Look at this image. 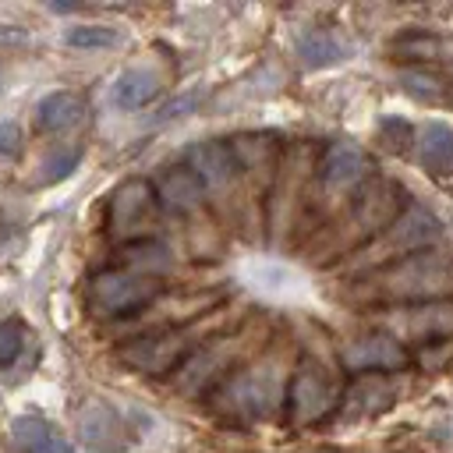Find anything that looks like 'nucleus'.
<instances>
[{
	"label": "nucleus",
	"instance_id": "obj_3",
	"mask_svg": "<svg viewBox=\"0 0 453 453\" xmlns=\"http://www.w3.org/2000/svg\"><path fill=\"white\" fill-rule=\"evenodd\" d=\"M439 237H442V223L428 209L407 202V209L379 237H372L368 244H361L357 258H350V269L379 273V269H386V265H393V262H400L407 255H418V251L435 248Z\"/></svg>",
	"mask_w": 453,
	"mask_h": 453
},
{
	"label": "nucleus",
	"instance_id": "obj_10",
	"mask_svg": "<svg viewBox=\"0 0 453 453\" xmlns=\"http://www.w3.org/2000/svg\"><path fill=\"white\" fill-rule=\"evenodd\" d=\"M393 319H379L382 333L393 340H418V343H439L453 340V297L428 301V304H396Z\"/></svg>",
	"mask_w": 453,
	"mask_h": 453
},
{
	"label": "nucleus",
	"instance_id": "obj_25",
	"mask_svg": "<svg viewBox=\"0 0 453 453\" xmlns=\"http://www.w3.org/2000/svg\"><path fill=\"white\" fill-rule=\"evenodd\" d=\"M230 149H234V159L241 170H255L273 159V142L265 134H237V138H230Z\"/></svg>",
	"mask_w": 453,
	"mask_h": 453
},
{
	"label": "nucleus",
	"instance_id": "obj_26",
	"mask_svg": "<svg viewBox=\"0 0 453 453\" xmlns=\"http://www.w3.org/2000/svg\"><path fill=\"white\" fill-rule=\"evenodd\" d=\"M25 340H28V326L21 319H0V368H11L21 350H25Z\"/></svg>",
	"mask_w": 453,
	"mask_h": 453
},
{
	"label": "nucleus",
	"instance_id": "obj_19",
	"mask_svg": "<svg viewBox=\"0 0 453 453\" xmlns=\"http://www.w3.org/2000/svg\"><path fill=\"white\" fill-rule=\"evenodd\" d=\"M159 88H163V78L152 67H124L113 78L110 99L120 110H142V106H149L159 96Z\"/></svg>",
	"mask_w": 453,
	"mask_h": 453
},
{
	"label": "nucleus",
	"instance_id": "obj_17",
	"mask_svg": "<svg viewBox=\"0 0 453 453\" xmlns=\"http://www.w3.org/2000/svg\"><path fill=\"white\" fill-rule=\"evenodd\" d=\"M11 442L18 453H74V446L39 414H18L11 421Z\"/></svg>",
	"mask_w": 453,
	"mask_h": 453
},
{
	"label": "nucleus",
	"instance_id": "obj_24",
	"mask_svg": "<svg viewBox=\"0 0 453 453\" xmlns=\"http://www.w3.org/2000/svg\"><path fill=\"white\" fill-rule=\"evenodd\" d=\"M64 42L71 50H113L120 42V32L113 25H71L64 32Z\"/></svg>",
	"mask_w": 453,
	"mask_h": 453
},
{
	"label": "nucleus",
	"instance_id": "obj_20",
	"mask_svg": "<svg viewBox=\"0 0 453 453\" xmlns=\"http://www.w3.org/2000/svg\"><path fill=\"white\" fill-rule=\"evenodd\" d=\"M85 96L81 92H74V88H57V92H50V96H42L39 99V106H35V120H39V127L42 131H67V127H74L81 117H85Z\"/></svg>",
	"mask_w": 453,
	"mask_h": 453
},
{
	"label": "nucleus",
	"instance_id": "obj_6",
	"mask_svg": "<svg viewBox=\"0 0 453 453\" xmlns=\"http://www.w3.org/2000/svg\"><path fill=\"white\" fill-rule=\"evenodd\" d=\"M159 219V202L152 191V180L145 177H124L106 202V230L113 241L120 244H134V241H152Z\"/></svg>",
	"mask_w": 453,
	"mask_h": 453
},
{
	"label": "nucleus",
	"instance_id": "obj_7",
	"mask_svg": "<svg viewBox=\"0 0 453 453\" xmlns=\"http://www.w3.org/2000/svg\"><path fill=\"white\" fill-rule=\"evenodd\" d=\"M336 411H340V389L333 386V379L315 361L301 357L294 375L287 379L283 418L297 428H308V425H322Z\"/></svg>",
	"mask_w": 453,
	"mask_h": 453
},
{
	"label": "nucleus",
	"instance_id": "obj_13",
	"mask_svg": "<svg viewBox=\"0 0 453 453\" xmlns=\"http://www.w3.org/2000/svg\"><path fill=\"white\" fill-rule=\"evenodd\" d=\"M315 173H319V184L326 191L347 195V191H357L372 177V156L357 142H333L322 149Z\"/></svg>",
	"mask_w": 453,
	"mask_h": 453
},
{
	"label": "nucleus",
	"instance_id": "obj_27",
	"mask_svg": "<svg viewBox=\"0 0 453 453\" xmlns=\"http://www.w3.org/2000/svg\"><path fill=\"white\" fill-rule=\"evenodd\" d=\"M81 145H60L46 163H42V173H39V184H53V180H64L71 170H78L81 163Z\"/></svg>",
	"mask_w": 453,
	"mask_h": 453
},
{
	"label": "nucleus",
	"instance_id": "obj_2",
	"mask_svg": "<svg viewBox=\"0 0 453 453\" xmlns=\"http://www.w3.org/2000/svg\"><path fill=\"white\" fill-rule=\"evenodd\" d=\"M368 283L379 297L396 304H428L453 297V255L428 248L407 255L379 273H368Z\"/></svg>",
	"mask_w": 453,
	"mask_h": 453
},
{
	"label": "nucleus",
	"instance_id": "obj_29",
	"mask_svg": "<svg viewBox=\"0 0 453 453\" xmlns=\"http://www.w3.org/2000/svg\"><path fill=\"white\" fill-rule=\"evenodd\" d=\"M21 127L14 120H0V156H18L21 152Z\"/></svg>",
	"mask_w": 453,
	"mask_h": 453
},
{
	"label": "nucleus",
	"instance_id": "obj_4",
	"mask_svg": "<svg viewBox=\"0 0 453 453\" xmlns=\"http://www.w3.org/2000/svg\"><path fill=\"white\" fill-rule=\"evenodd\" d=\"M212 336L202 333V326H163L142 336H131L117 347V361L142 375H170L188 365V357Z\"/></svg>",
	"mask_w": 453,
	"mask_h": 453
},
{
	"label": "nucleus",
	"instance_id": "obj_1",
	"mask_svg": "<svg viewBox=\"0 0 453 453\" xmlns=\"http://www.w3.org/2000/svg\"><path fill=\"white\" fill-rule=\"evenodd\" d=\"M283 396H287V382H283L280 361L265 354L251 365H241L212 389V411L223 421L255 425L273 414H283Z\"/></svg>",
	"mask_w": 453,
	"mask_h": 453
},
{
	"label": "nucleus",
	"instance_id": "obj_14",
	"mask_svg": "<svg viewBox=\"0 0 453 453\" xmlns=\"http://www.w3.org/2000/svg\"><path fill=\"white\" fill-rule=\"evenodd\" d=\"M152 191H156V202L159 209L166 212H177V216H188V212H198L202 202H205V184L184 166H166L156 180H152Z\"/></svg>",
	"mask_w": 453,
	"mask_h": 453
},
{
	"label": "nucleus",
	"instance_id": "obj_5",
	"mask_svg": "<svg viewBox=\"0 0 453 453\" xmlns=\"http://www.w3.org/2000/svg\"><path fill=\"white\" fill-rule=\"evenodd\" d=\"M166 283L159 276H145V273H134V269H103L88 280V311L96 319H127L134 311H145L152 308L159 297H163Z\"/></svg>",
	"mask_w": 453,
	"mask_h": 453
},
{
	"label": "nucleus",
	"instance_id": "obj_12",
	"mask_svg": "<svg viewBox=\"0 0 453 453\" xmlns=\"http://www.w3.org/2000/svg\"><path fill=\"white\" fill-rule=\"evenodd\" d=\"M78 439L88 453H127L134 432L117 407L103 400H85L78 407Z\"/></svg>",
	"mask_w": 453,
	"mask_h": 453
},
{
	"label": "nucleus",
	"instance_id": "obj_18",
	"mask_svg": "<svg viewBox=\"0 0 453 453\" xmlns=\"http://www.w3.org/2000/svg\"><path fill=\"white\" fill-rule=\"evenodd\" d=\"M418 163L432 177H453V127L442 120H428L418 131Z\"/></svg>",
	"mask_w": 453,
	"mask_h": 453
},
{
	"label": "nucleus",
	"instance_id": "obj_16",
	"mask_svg": "<svg viewBox=\"0 0 453 453\" xmlns=\"http://www.w3.org/2000/svg\"><path fill=\"white\" fill-rule=\"evenodd\" d=\"M396 400V386L389 375H354V382L340 393V411L347 418H372Z\"/></svg>",
	"mask_w": 453,
	"mask_h": 453
},
{
	"label": "nucleus",
	"instance_id": "obj_28",
	"mask_svg": "<svg viewBox=\"0 0 453 453\" xmlns=\"http://www.w3.org/2000/svg\"><path fill=\"white\" fill-rule=\"evenodd\" d=\"M379 142H386V149H393V152H407L414 142V127L400 117H386L379 124Z\"/></svg>",
	"mask_w": 453,
	"mask_h": 453
},
{
	"label": "nucleus",
	"instance_id": "obj_21",
	"mask_svg": "<svg viewBox=\"0 0 453 453\" xmlns=\"http://www.w3.org/2000/svg\"><path fill=\"white\" fill-rule=\"evenodd\" d=\"M297 57H301V64L308 71H322V67H333V64L347 60L350 57V42L340 39L336 32H329V28H311V32H304L297 39Z\"/></svg>",
	"mask_w": 453,
	"mask_h": 453
},
{
	"label": "nucleus",
	"instance_id": "obj_8",
	"mask_svg": "<svg viewBox=\"0 0 453 453\" xmlns=\"http://www.w3.org/2000/svg\"><path fill=\"white\" fill-rule=\"evenodd\" d=\"M241 357H244V333H230V336H212L205 340L191 357L188 365L173 375V386L180 396L195 400L209 389H216L230 372L241 368Z\"/></svg>",
	"mask_w": 453,
	"mask_h": 453
},
{
	"label": "nucleus",
	"instance_id": "obj_15",
	"mask_svg": "<svg viewBox=\"0 0 453 453\" xmlns=\"http://www.w3.org/2000/svg\"><path fill=\"white\" fill-rule=\"evenodd\" d=\"M184 166L209 188H219L226 180H234V173H241L237 159H234V149L230 142H219V138H209V142H198L184 152Z\"/></svg>",
	"mask_w": 453,
	"mask_h": 453
},
{
	"label": "nucleus",
	"instance_id": "obj_11",
	"mask_svg": "<svg viewBox=\"0 0 453 453\" xmlns=\"http://www.w3.org/2000/svg\"><path fill=\"white\" fill-rule=\"evenodd\" d=\"M336 357L350 375H393L411 365V350L386 333H365L357 340H347Z\"/></svg>",
	"mask_w": 453,
	"mask_h": 453
},
{
	"label": "nucleus",
	"instance_id": "obj_22",
	"mask_svg": "<svg viewBox=\"0 0 453 453\" xmlns=\"http://www.w3.org/2000/svg\"><path fill=\"white\" fill-rule=\"evenodd\" d=\"M120 262H124V269L159 276V269L170 265V251L156 237L152 241H134V244H120Z\"/></svg>",
	"mask_w": 453,
	"mask_h": 453
},
{
	"label": "nucleus",
	"instance_id": "obj_23",
	"mask_svg": "<svg viewBox=\"0 0 453 453\" xmlns=\"http://www.w3.org/2000/svg\"><path fill=\"white\" fill-rule=\"evenodd\" d=\"M396 81H400V88L407 96H414L421 103H442V99H449V85L439 74L425 71V67H403V71H396Z\"/></svg>",
	"mask_w": 453,
	"mask_h": 453
},
{
	"label": "nucleus",
	"instance_id": "obj_9",
	"mask_svg": "<svg viewBox=\"0 0 453 453\" xmlns=\"http://www.w3.org/2000/svg\"><path fill=\"white\" fill-rule=\"evenodd\" d=\"M403 209H407V202H403L400 184H393V180H386V177H368V180L357 188L354 209H350V216H347V234H354V241L368 244V241L379 237Z\"/></svg>",
	"mask_w": 453,
	"mask_h": 453
}]
</instances>
